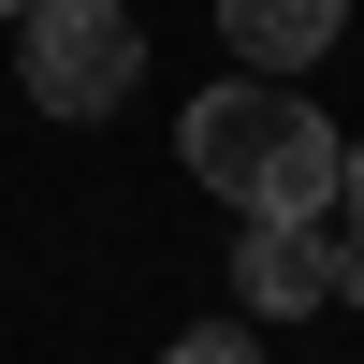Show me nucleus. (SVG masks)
<instances>
[{
	"label": "nucleus",
	"instance_id": "8",
	"mask_svg": "<svg viewBox=\"0 0 364 364\" xmlns=\"http://www.w3.org/2000/svg\"><path fill=\"white\" fill-rule=\"evenodd\" d=\"M0 15H29V0H0Z\"/></svg>",
	"mask_w": 364,
	"mask_h": 364
},
{
	"label": "nucleus",
	"instance_id": "6",
	"mask_svg": "<svg viewBox=\"0 0 364 364\" xmlns=\"http://www.w3.org/2000/svg\"><path fill=\"white\" fill-rule=\"evenodd\" d=\"M161 364H262V336H233V321H204V336H175Z\"/></svg>",
	"mask_w": 364,
	"mask_h": 364
},
{
	"label": "nucleus",
	"instance_id": "3",
	"mask_svg": "<svg viewBox=\"0 0 364 364\" xmlns=\"http://www.w3.org/2000/svg\"><path fill=\"white\" fill-rule=\"evenodd\" d=\"M233 306H262V321H306V306H336L321 219H233Z\"/></svg>",
	"mask_w": 364,
	"mask_h": 364
},
{
	"label": "nucleus",
	"instance_id": "7",
	"mask_svg": "<svg viewBox=\"0 0 364 364\" xmlns=\"http://www.w3.org/2000/svg\"><path fill=\"white\" fill-rule=\"evenodd\" d=\"M350 204H364V146H350Z\"/></svg>",
	"mask_w": 364,
	"mask_h": 364
},
{
	"label": "nucleus",
	"instance_id": "2",
	"mask_svg": "<svg viewBox=\"0 0 364 364\" xmlns=\"http://www.w3.org/2000/svg\"><path fill=\"white\" fill-rule=\"evenodd\" d=\"M15 29H29V102L44 117H117L132 73H146V29L117 0H29Z\"/></svg>",
	"mask_w": 364,
	"mask_h": 364
},
{
	"label": "nucleus",
	"instance_id": "5",
	"mask_svg": "<svg viewBox=\"0 0 364 364\" xmlns=\"http://www.w3.org/2000/svg\"><path fill=\"white\" fill-rule=\"evenodd\" d=\"M321 262H336V306H364V204L336 190V219H321Z\"/></svg>",
	"mask_w": 364,
	"mask_h": 364
},
{
	"label": "nucleus",
	"instance_id": "4",
	"mask_svg": "<svg viewBox=\"0 0 364 364\" xmlns=\"http://www.w3.org/2000/svg\"><path fill=\"white\" fill-rule=\"evenodd\" d=\"M219 29H233L248 73H306V58L350 29V0H219Z\"/></svg>",
	"mask_w": 364,
	"mask_h": 364
},
{
	"label": "nucleus",
	"instance_id": "1",
	"mask_svg": "<svg viewBox=\"0 0 364 364\" xmlns=\"http://www.w3.org/2000/svg\"><path fill=\"white\" fill-rule=\"evenodd\" d=\"M175 146H190V175L233 204V219H336V190H350V146L321 132V102H291L277 73L204 87Z\"/></svg>",
	"mask_w": 364,
	"mask_h": 364
}]
</instances>
